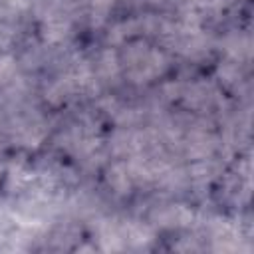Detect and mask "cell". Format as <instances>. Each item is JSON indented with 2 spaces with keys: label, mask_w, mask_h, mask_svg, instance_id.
Returning <instances> with one entry per match:
<instances>
[{
  "label": "cell",
  "mask_w": 254,
  "mask_h": 254,
  "mask_svg": "<svg viewBox=\"0 0 254 254\" xmlns=\"http://www.w3.org/2000/svg\"><path fill=\"white\" fill-rule=\"evenodd\" d=\"M65 30H67V24L64 20H52L48 26H46V38H50L52 42L60 40L65 36Z\"/></svg>",
  "instance_id": "cell-1"
},
{
  "label": "cell",
  "mask_w": 254,
  "mask_h": 254,
  "mask_svg": "<svg viewBox=\"0 0 254 254\" xmlns=\"http://www.w3.org/2000/svg\"><path fill=\"white\" fill-rule=\"evenodd\" d=\"M12 73H14V60L10 56H0V83L8 81Z\"/></svg>",
  "instance_id": "cell-2"
}]
</instances>
